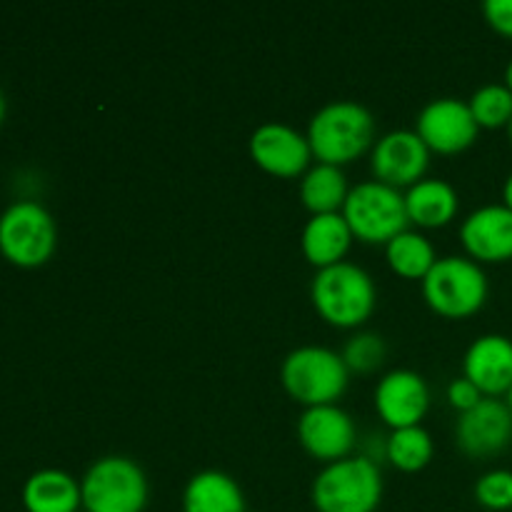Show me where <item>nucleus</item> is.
Listing matches in <instances>:
<instances>
[{
    "label": "nucleus",
    "instance_id": "1",
    "mask_svg": "<svg viewBox=\"0 0 512 512\" xmlns=\"http://www.w3.org/2000/svg\"><path fill=\"white\" fill-rule=\"evenodd\" d=\"M305 135L318 163L343 168L375 145V118L365 105L335 100L313 115Z\"/></svg>",
    "mask_w": 512,
    "mask_h": 512
},
{
    "label": "nucleus",
    "instance_id": "2",
    "mask_svg": "<svg viewBox=\"0 0 512 512\" xmlns=\"http://www.w3.org/2000/svg\"><path fill=\"white\" fill-rule=\"evenodd\" d=\"M310 298L325 323L335 328H358L375 310V283L363 268L353 263H338L315 273Z\"/></svg>",
    "mask_w": 512,
    "mask_h": 512
},
{
    "label": "nucleus",
    "instance_id": "3",
    "mask_svg": "<svg viewBox=\"0 0 512 512\" xmlns=\"http://www.w3.org/2000/svg\"><path fill=\"white\" fill-rule=\"evenodd\" d=\"M283 388L295 403L305 408L335 405L350 383V370L343 355L320 345H303L283 360Z\"/></svg>",
    "mask_w": 512,
    "mask_h": 512
},
{
    "label": "nucleus",
    "instance_id": "4",
    "mask_svg": "<svg viewBox=\"0 0 512 512\" xmlns=\"http://www.w3.org/2000/svg\"><path fill=\"white\" fill-rule=\"evenodd\" d=\"M310 498L318 512H375L383 500V478L370 458H345L320 470Z\"/></svg>",
    "mask_w": 512,
    "mask_h": 512
},
{
    "label": "nucleus",
    "instance_id": "5",
    "mask_svg": "<svg viewBox=\"0 0 512 512\" xmlns=\"http://www.w3.org/2000/svg\"><path fill=\"white\" fill-rule=\"evenodd\" d=\"M488 275L473 258H438L423 280L425 303L443 318H470L488 300Z\"/></svg>",
    "mask_w": 512,
    "mask_h": 512
},
{
    "label": "nucleus",
    "instance_id": "6",
    "mask_svg": "<svg viewBox=\"0 0 512 512\" xmlns=\"http://www.w3.org/2000/svg\"><path fill=\"white\" fill-rule=\"evenodd\" d=\"M85 512H143L148 505V478L135 460L108 455L95 460L80 480Z\"/></svg>",
    "mask_w": 512,
    "mask_h": 512
},
{
    "label": "nucleus",
    "instance_id": "7",
    "mask_svg": "<svg viewBox=\"0 0 512 512\" xmlns=\"http://www.w3.org/2000/svg\"><path fill=\"white\" fill-rule=\"evenodd\" d=\"M343 218L348 220L355 238L370 245H388L410 225L405 195L378 180L350 188L343 205Z\"/></svg>",
    "mask_w": 512,
    "mask_h": 512
},
{
    "label": "nucleus",
    "instance_id": "8",
    "mask_svg": "<svg viewBox=\"0 0 512 512\" xmlns=\"http://www.w3.org/2000/svg\"><path fill=\"white\" fill-rule=\"evenodd\" d=\"M58 245L55 220L33 200L13 203L0 215V253L18 268H40L48 263Z\"/></svg>",
    "mask_w": 512,
    "mask_h": 512
},
{
    "label": "nucleus",
    "instance_id": "9",
    "mask_svg": "<svg viewBox=\"0 0 512 512\" xmlns=\"http://www.w3.org/2000/svg\"><path fill=\"white\" fill-rule=\"evenodd\" d=\"M430 165V148L415 130H393L375 140L370 153V170L378 183L390 188H413Z\"/></svg>",
    "mask_w": 512,
    "mask_h": 512
},
{
    "label": "nucleus",
    "instance_id": "10",
    "mask_svg": "<svg viewBox=\"0 0 512 512\" xmlns=\"http://www.w3.org/2000/svg\"><path fill=\"white\" fill-rule=\"evenodd\" d=\"M415 133L423 138L430 153L455 155L468 150L478 140L480 128L465 100L438 98L430 100L418 113Z\"/></svg>",
    "mask_w": 512,
    "mask_h": 512
},
{
    "label": "nucleus",
    "instance_id": "11",
    "mask_svg": "<svg viewBox=\"0 0 512 512\" xmlns=\"http://www.w3.org/2000/svg\"><path fill=\"white\" fill-rule=\"evenodd\" d=\"M298 440L310 458L320 463H338L350 458L358 440L353 418L338 405L305 408L298 420Z\"/></svg>",
    "mask_w": 512,
    "mask_h": 512
},
{
    "label": "nucleus",
    "instance_id": "12",
    "mask_svg": "<svg viewBox=\"0 0 512 512\" xmlns=\"http://www.w3.org/2000/svg\"><path fill=\"white\" fill-rule=\"evenodd\" d=\"M455 443L468 458L500 455L512 443V413L505 400L483 398L455 425Z\"/></svg>",
    "mask_w": 512,
    "mask_h": 512
},
{
    "label": "nucleus",
    "instance_id": "13",
    "mask_svg": "<svg viewBox=\"0 0 512 512\" xmlns=\"http://www.w3.org/2000/svg\"><path fill=\"white\" fill-rule=\"evenodd\" d=\"M250 158L260 170L278 178L305 175L313 160L308 135L285 123H263L250 135Z\"/></svg>",
    "mask_w": 512,
    "mask_h": 512
},
{
    "label": "nucleus",
    "instance_id": "14",
    "mask_svg": "<svg viewBox=\"0 0 512 512\" xmlns=\"http://www.w3.org/2000/svg\"><path fill=\"white\" fill-rule=\"evenodd\" d=\"M430 408V388L415 370H393L375 388V410L393 430L420 425Z\"/></svg>",
    "mask_w": 512,
    "mask_h": 512
},
{
    "label": "nucleus",
    "instance_id": "15",
    "mask_svg": "<svg viewBox=\"0 0 512 512\" xmlns=\"http://www.w3.org/2000/svg\"><path fill=\"white\" fill-rule=\"evenodd\" d=\"M460 240L475 263L512 260V210L495 203L473 210L460 225Z\"/></svg>",
    "mask_w": 512,
    "mask_h": 512
},
{
    "label": "nucleus",
    "instance_id": "16",
    "mask_svg": "<svg viewBox=\"0 0 512 512\" xmlns=\"http://www.w3.org/2000/svg\"><path fill=\"white\" fill-rule=\"evenodd\" d=\"M463 375L485 395L500 398L512 388V340L505 335H480L463 358Z\"/></svg>",
    "mask_w": 512,
    "mask_h": 512
},
{
    "label": "nucleus",
    "instance_id": "17",
    "mask_svg": "<svg viewBox=\"0 0 512 512\" xmlns=\"http://www.w3.org/2000/svg\"><path fill=\"white\" fill-rule=\"evenodd\" d=\"M353 238L355 235L350 230L348 220L343 218V213L310 215V220L303 228L300 248H303L305 260L310 265L323 270L330 268V265L343 263L350 245H353Z\"/></svg>",
    "mask_w": 512,
    "mask_h": 512
},
{
    "label": "nucleus",
    "instance_id": "18",
    "mask_svg": "<svg viewBox=\"0 0 512 512\" xmlns=\"http://www.w3.org/2000/svg\"><path fill=\"white\" fill-rule=\"evenodd\" d=\"M410 223L418 228H443L458 215V190L440 178H423L405 193Z\"/></svg>",
    "mask_w": 512,
    "mask_h": 512
},
{
    "label": "nucleus",
    "instance_id": "19",
    "mask_svg": "<svg viewBox=\"0 0 512 512\" xmlns=\"http://www.w3.org/2000/svg\"><path fill=\"white\" fill-rule=\"evenodd\" d=\"M23 508L28 512H80V483L65 470H38L23 485Z\"/></svg>",
    "mask_w": 512,
    "mask_h": 512
},
{
    "label": "nucleus",
    "instance_id": "20",
    "mask_svg": "<svg viewBox=\"0 0 512 512\" xmlns=\"http://www.w3.org/2000/svg\"><path fill=\"white\" fill-rule=\"evenodd\" d=\"M183 512H245V495L228 473L203 470L185 485Z\"/></svg>",
    "mask_w": 512,
    "mask_h": 512
},
{
    "label": "nucleus",
    "instance_id": "21",
    "mask_svg": "<svg viewBox=\"0 0 512 512\" xmlns=\"http://www.w3.org/2000/svg\"><path fill=\"white\" fill-rule=\"evenodd\" d=\"M348 193V180L338 165L318 163L300 178V200L313 215L343 213Z\"/></svg>",
    "mask_w": 512,
    "mask_h": 512
},
{
    "label": "nucleus",
    "instance_id": "22",
    "mask_svg": "<svg viewBox=\"0 0 512 512\" xmlns=\"http://www.w3.org/2000/svg\"><path fill=\"white\" fill-rule=\"evenodd\" d=\"M385 258H388L393 273L408 280H425V275L438 263L433 243L423 233H415V230H403L400 235H395L385 245Z\"/></svg>",
    "mask_w": 512,
    "mask_h": 512
},
{
    "label": "nucleus",
    "instance_id": "23",
    "mask_svg": "<svg viewBox=\"0 0 512 512\" xmlns=\"http://www.w3.org/2000/svg\"><path fill=\"white\" fill-rule=\"evenodd\" d=\"M435 445L428 430L423 425H413V428L393 430L385 445V455L390 463L403 473H418V470L428 468L433 460Z\"/></svg>",
    "mask_w": 512,
    "mask_h": 512
},
{
    "label": "nucleus",
    "instance_id": "24",
    "mask_svg": "<svg viewBox=\"0 0 512 512\" xmlns=\"http://www.w3.org/2000/svg\"><path fill=\"white\" fill-rule=\"evenodd\" d=\"M478 128L498 130L508 128L512 120V93L505 83H488L473 93L468 100Z\"/></svg>",
    "mask_w": 512,
    "mask_h": 512
},
{
    "label": "nucleus",
    "instance_id": "25",
    "mask_svg": "<svg viewBox=\"0 0 512 512\" xmlns=\"http://www.w3.org/2000/svg\"><path fill=\"white\" fill-rule=\"evenodd\" d=\"M388 348H385L383 338L375 333H358L345 343L343 360L348 365L350 373L368 375L383 365Z\"/></svg>",
    "mask_w": 512,
    "mask_h": 512
},
{
    "label": "nucleus",
    "instance_id": "26",
    "mask_svg": "<svg viewBox=\"0 0 512 512\" xmlns=\"http://www.w3.org/2000/svg\"><path fill=\"white\" fill-rule=\"evenodd\" d=\"M475 500L485 510H512V470H490L475 483Z\"/></svg>",
    "mask_w": 512,
    "mask_h": 512
},
{
    "label": "nucleus",
    "instance_id": "27",
    "mask_svg": "<svg viewBox=\"0 0 512 512\" xmlns=\"http://www.w3.org/2000/svg\"><path fill=\"white\" fill-rule=\"evenodd\" d=\"M483 398L485 395L480 393V390L475 388V385L470 383L465 375L463 378H455L453 383L448 385V403H450V408L458 410L460 415L468 413V410H473Z\"/></svg>",
    "mask_w": 512,
    "mask_h": 512
},
{
    "label": "nucleus",
    "instance_id": "28",
    "mask_svg": "<svg viewBox=\"0 0 512 512\" xmlns=\"http://www.w3.org/2000/svg\"><path fill=\"white\" fill-rule=\"evenodd\" d=\"M483 15L495 33L512 38V0H488L483 5Z\"/></svg>",
    "mask_w": 512,
    "mask_h": 512
},
{
    "label": "nucleus",
    "instance_id": "29",
    "mask_svg": "<svg viewBox=\"0 0 512 512\" xmlns=\"http://www.w3.org/2000/svg\"><path fill=\"white\" fill-rule=\"evenodd\" d=\"M503 205H508L512 210V173L505 178V185H503Z\"/></svg>",
    "mask_w": 512,
    "mask_h": 512
},
{
    "label": "nucleus",
    "instance_id": "30",
    "mask_svg": "<svg viewBox=\"0 0 512 512\" xmlns=\"http://www.w3.org/2000/svg\"><path fill=\"white\" fill-rule=\"evenodd\" d=\"M5 113H8V103H5V95L3 90H0V123L5 120Z\"/></svg>",
    "mask_w": 512,
    "mask_h": 512
},
{
    "label": "nucleus",
    "instance_id": "31",
    "mask_svg": "<svg viewBox=\"0 0 512 512\" xmlns=\"http://www.w3.org/2000/svg\"><path fill=\"white\" fill-rule=\"evenodd\" d=\"M505 85H508L512 93V60L508 63V68H505Z\"/></svg>",
    "mask_w": 512,
    "mask_h": 512
},
{
    "label": "nucleus",
    "instance_id": "32",
    "mask_svg": "<svg viewBox=\"0 0 512 512\" xmlns=\"http://www.w3.org/2000/svg\"><path fill=\"white\" fill-rule=\"evenodd\" d=\"M505 398H508V400H505V403H508V408H510V413H512V388L508 390V395H505Z\"/></svg>",
    "mask_w": 512,
    "mask_h": 512
},
{
    "label": "nucleus",
    "instance_id": "33",
    "mask_svg": "<svg viewBox=\"0 0 512 512\" xmlns=\"http://www.w3.org/2000/svg\"><path fill=\"white\" fill-rule=\"evenodd\" d=\"M508 135H510V143H512V120H510V125H508Z\"/></svg>",
    "mask_w": 512,
    "mask_h": 512
},
{
    "label": "nucleus",
    "instance_id": "34",
    "mask_svg": "<svg viewBox=\"0 0 512 512\" xmlns=\"http://www.w3.org/2000/svg\"><path fill=\"white\" fill-rule=\"evenodd\" d=\"M80 512H85V510H80Z\"/></svg>",
    "mask_w": 512,
    "mask_h": 512
}]
</instances>
